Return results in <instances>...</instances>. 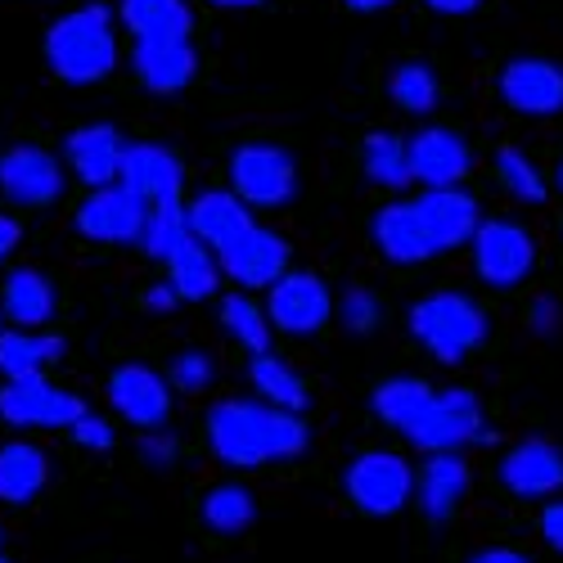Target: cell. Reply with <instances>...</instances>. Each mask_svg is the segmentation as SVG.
I'll use <instances>...</instances> for the list:
<instances>
[{
	"instance_id": "12",
	"label": "cell",
	"mask_w": 563,
	"mask_h": 563,
	"mask_svg": "<svg viewBox=\"0 0 563 563\" xmlns=\"http://www.w3.org/2000/svg\"><path fill=\"white\" fill-rule=\"evenodd\" d=\"M217 262H221V275L234 279L240 289H271L279 275H289V244L275 230L253 225L234 244H225Z\"/></svg>"
},
{
	"instance_id": "42",
	"label": "cell",
	"mask_w": 563,
	"mask_h": 563,
	"mask_svg": "<svg viewBox=\"0 0 563 563\" xmlns=\"http://www.w3.org/2000/svg\"><path fill=\"white\" fill-rule=\"evenodd\" d=\"M541 537H545L550 550L563 554V500H550V505L541 509Z\"/></svg>"
},
{
	"instance_id": "5",
	"label": "cell",
	"mask_w": 563,
	"mask_h": 563,
	"mask_svg": "<svg viewBox=\"0 0 563 563\" xmlns=\"http://www.w3.org/2000/svg\"><path fill=\"white\" fill-rule=\"evenodd\" d=\"M496 433L487 429L483 419V406L468 388H446V393H433L424 419L406 433L410 446L429 451V455H446V451H460L468 442H492Z\"/></svg>"
},
{
	"instance_id": "48",
	"label": "cell",
	"mask_w": 563,
	"mask_h": 563,
	"mask_svg": "<svg viewBox=\"0 0 563 563\" xmlns=\"http://www.w3.org/2000/svg\"><path fill=\"white\" fill-rule=\"evenodd\" d=\"M212 5H221V10H253V5H262V0H212Z\"/></svg>"
},
{
	"instance_id": "3",
	"label": "cell",
	"mask_w": 563,
	"mask_h": 563,
	"mask_svg": "<svg viewBox=\"0 0 563 563\" xmlns=\"http://www.w3.org/2000/svg\"><path fill=\"white\" fill-rule=\"evenodd\" d=\"M406 320H410V334L424 343L438 361H446V365L464 361L468 352H474L487 339V330H492L487 311L474 298H468V294H451V289L419 298Z\"/></svg>"
},
{
	"instance_id": "35",
	"label": "cell",
	"mask_w": 563,
	"mask_h": 563,
	"mask_svg": "<svg viewBox=\"0 0 563 563\" xmlns=\"http://www.w3.org/2000/svg\"><path fill=\"white\" fill-rule=\"evenodd\" d=\"M388 96L406 113H433L438 100H442V86H438V73L429 64L410 59V64H397V73L388 81Z\"/></svg>"
},
{
	"instance_id": "49",
	"label": "cell",
	"mask_w": 563,
	"mask_h": 563,
	"mask_svg": "<svg viewBox=\"0 0 563 563\" xmlns=\"http://www.w3.org/2000/svg\"><path fill=\"white\" fill-rule=\"evenodd\" d=\"M554 180H559V190H563V163H559V172H554Z\"/></svg>"
},
{
	"instance_id": "10",
	"label": "cell",
	"mask_w": 563,
	"mask_h": 563,
	"mask_svg": "<svg viewBox=\"0 0 563 563\" xmlns=\"http://www.w3.org/2000/svg\"><path fill=\"white\" fill-rule=\"evenodd\" d=\"M145 221H150V203L135 199L126 185L90 190V199L77 208V230L96 244H140Z\"/></svg>"
},
{
	"instance_id": "26",
	"label": "cell",
	"mask_w": 563,
	"mask_h": 563,
	"mask_svg": "<svg viewBox=\"0 0 563 563\" xmlns=\"http://www.w3.org/2000/svg\"><path fill=\"white\" fill-rule=\"evenodd\" d=\"M59 356H64L59 334H41V330H5L0 334V374H5V384L41 379L45 365H55Z\"/></svg>"
},
{
	"instance_id": "21",
	"label": "cell",
	"mask_w": 563,
	"mask_h": 563,
	"mask_svg": "<svg viewBox=\"0 0 563 563\" xmlns=\"http://www.w3.org/2000/svg\"><path fill=\"white\" fill-rule=\"evenodd\" d=\"M135 77L145 81L158 96H172V90H185L195 81L199 55L190 41H135V55H131Z\"/></svg>"
},
{
	"instance_id": "23",
	"label": "cell",
	"mask_w": 563,
	"mask_h": 563,
	"mask_svg": "<svg viewBox=\"0 0 563 563\" xmlns=\"http://www.w3.org/2000/svg\"><path fill=\"white\" fill-rule=\"evenodd\" d=\"M419 514L433 523H446L455 505L464 500L468 492V464L460 460V451H446V455H429L424 474H419Z\"/></svg>"
},
{
	"instance_id": "18",
	"label": "cell",
	"mask_w": 563,
	"mask_h": 563,
	"mask_svg": "<svg viewBox=\"0 0 563 563\" xmlns=\"http://www.w3.org/2000/svg\"><path fill=\"white\" fill-rule=\"evenodd\" d=\"M500 483L505 492L523 500H545L563 492V451L545 438H528L519 446H509L500 460Z\"/></svg>"
},
{
	"instance_id": "9",
	"label": "cell",
	"mask_w": 563,
	"mask_h": 563,
	"mask_svg": "<svg viewBox=\"0 0 563 563\" xmlns=\"http://www.w3.org/2000/svg\"><path fill=\"white\" fill-rule=\"evenodd\" d=\"M81 415H86V401L77 393L55 388L45 374L0 388V419L10 429H73Z\"/></svg>"
},
{
	"instance_id": "22",
	"label": "cell",
	"mask_w": 563,
	"mask_h": 563,
	"mask_svg": "<svg viewBox=\"0 0 563 563\" xmlns=\"http://www.w3.org/2000/svg\"><path fill=\"white\" fill-rule=\"evenodd\" d=\"M374 244H379V253L397 266H419V262L438 257L424 225L415 217V203H388V208L374 212Z\"/></svg>"
},
{
	"instance_id": "29",
	"label": "cell",
	"mask_w": 563,
	"mask_h": 563,
	"mask_svg": "<svg viewBox=\"0 0 563 563\" xmlns=\"http://www.w3.org/2000/svg\"><path fill=\"white\" fill-rule=\"evenodd\" d=\"M5 316L14 320V330H41L55 316V285L41 271H14L5 279Z\"/></svg>"
},
{
	"instance_id": "19",
	"label": "cell",
	"mask_w": 563,
	"mask_h": 563,
	"mask_svg": "<svg viewBox=\"0 0 563 563\" xmlns=\"http://www.w3.org/2000/svg\"><path fill=\"white\" fill-rule=\"evenodd\" d=\"M118 185H126V190H131L135 199H145L150 208H154V203H172V199H180L185 167H180V158H176L172 150H163V145H126Z\"/></svg>"
},
{
	"instance_id": "51",
	"label": "cell",
	"mask_w": 563,
	"mask_h": 563,
	"mask_svg": "<svg viewBox=\"0 0 563 563\" xmlns=\"http://www.w3.org/2000/svg\"><path fill=\"white\" fill-rule=\"evenodd\" d=\"M0 334H5V330H0Z\"/></svg>"
},
{
	"instance_id": "16",
	"label": "cell",
	"mask_w": 563,
	"mask_h": 563,
	"mask_svg": "<svg viewBox=\"0 0 563 563\" xmlns=\"http://www.w3.org/2000/svg\"><path fill=\"white\" fill-rule=\"evenodd\" d=\"M0 190H5L10 203H23V208L55 203L64 195V167L41 145H19L0 158Z\"/></svg>"
},
{
	"instance_id": "2",
	"label": "cell",
	"mask_w": 563,
	"mask_h": 563,
	"mask_svg": "<svg viewBox=\"0 0 563 563\" xmlns=\"http://www.w3.org/2000/svg\"><path fill=\"white\" fill-rule=\"evenodd\" d=\"M45 64L68 86H96L118 68V32L104 5H81L45 32Z\"/></svg>"
},
{
	"instance_id": "46",
	"label": "cell",
	"mask_w": 563,
	"mask_h": 563,
	"mask_svg": "<svg viewBox=\"0 0 563 563\" xmlns=\"http://www.w3.org/2000/svg\"><path fill=\"white\" fill-rule=\"evenodd\" d=\"M424 5H429L433 14H451V19H455V14H474L483 0H424Z\"/></svg>"
},
{
	"instance_id": "31",
	"label": "cell",
	"mask_w": 563,
	"mask_h": 563,
	"mask_svg": "<svg viewBox=\"0 0 563 563\" xmlns=\"http://www.w3.org/2000/svg\"><path fill=\"white\" fill-rule=\"evenodd\" d=\"M361 163H365V176L384 190H406L415 185L410 176V145L393 131H369L365 135V150H361Z\"/></svg>"
},
{
	"instance_id": "44",
	"label": "cell",
	"mask_w": 563,
	"mask_h": 563,
	"mask_svg": "<svg viewBox=\"0 0 563 563\" xmlns=\"http://www.w3.org/2000/svg\"><path fill=\"white\" fill-rule=\"evenodd\" d=\"M180 298H176V289L167 285V279H163V285H150V294H145V307L150 311H172Z\"/></svg>"
},
{
	"instance_id": "11",
	"label": "cell",
	"mask_w": 563,
	"mask_h": 563,
	"mask_svg": "<svg viewBox=\"0 0 563 563\" xmlns=\"http://www.w3.org/2000/svg\"><path fill=\"white\" fill-rule=\"evenodd\" d=\"M410 145V176L424 185V190H460V180L474 167L464 135L451 126H424L419 135L406 140Z\"/></svg>"
},
{
	"instance_id": "37",
	"label": "cell",
	"mask_w": 563,
	"mask_h": 563,
	"mask_svg": "<svg viewBox=\"0 0 563 563\" xmlns=\"http://www.w3.org/2000/svg\"><path fill=\"white\" fill-rule=\"evenodd\" d=\"M334 311H339V324L347 334H374V330H379V316H384L379 298H374L369 289H347L334 302Z\"/></svg>"
},
{
	"instance_id": "50",
	"label": "cell",
	"mask_w": 563,
	"mask_h": 563,
	"mask_svg": "<svg viewBox=\"0 0 563 563\" xmlns=\"http://www.w3.org/2000/svg\"><path fill=\"white\" fill-rule=\"evenodd\" d=\"M0 563H10V559H5V554H0Z\"/></svg>"
},
{
	"instance_id": "6",
	"label": "cell",
	"mask_w": 563,
	"mask_h": 563,
	"mask_svg": "<svg viewBox=\"0 0 563 563\" xmlns=\"http://www.w3.org/2000/svg\"><path fill=\"white\" fill-rule=\"evenodd\" d=\"M230 190L249 208H279L298 195V163L279 145H240L230 154Z\"/></svg>"
},
{
	"instance_id": "33",
	"label": "cell",
	"mask_w": 563,
	"mask_h": 563,
	"mask_svg": "<svg viewBox=\"0 0 563 563\" xmlns=\"http://www.w3.org/2000/svg\"><path fill=\"white\" fill-rule=\"evenodd\" d=\"M253 519H257V500H253V492L240 487V483H221V487H212V492L203 496V523H208L212 532H221V537L244 532Z\"/></svg>"
},
{
	"instance_id": "47",
	"label": "cell",
	"mask_w": 563,
	"mask_h": 563,
	"mask_svg": "<svg viewBox=\"0 0 563 563\" xmlns=\"http://www.w3.org/2000/svg\"><path fill=\"white\" fill-rule=\"evenodd\" d=\"M393 0H347V10H356V14H374V10H388Z\"/></svg>"
},
{
	"instance_id": "34",
	"label": "cell",
	"mask_w": 563,
	"mask_h": 563,
	"mask_svg": "<svg viewBox=\"0 0 563 563\" xmlns=\"http://www.w3.org/2000/svg\"><path fill=\"white\" fill-rule=\"evenodd\" d=\"M190 240V217H185V203L172 199V203H154L150 208V221H145V234H140V249H145L154 262H172V253Z\"/></svg>"
},
{
	"instance_id": "45",
	"label": "cell",
	"mask_w": 563,
	"mask_h": 563,
	"mask_svg": "<svg viewBox=\"0 0 563 563\" xmlns=\"http://www.w3.org/2000/svg\"><path fill=\"white\" fill-rule=\"evenodd\" d=\"M468 563H532L528 554H519V550H505V545H492V550H478Z\"/></svg>"
},
{
	"instance_id": "28",
	"label": "cell",
	"mask_w": 563,
	"mask_h": 563,
	"mask_svg": "<svg viewBox=\"0 0 563 563\" xmlns=\"http://www.w3.org/2000/svg\"><path fill=\"white\" fill-rule=\"evenodd\" d=\"M429 401H433V388H429L424 379H410V374H397V379H384L379 388H374V397H369L374 415H379L388 429H397L401 438H406V433L419 424V419H424Z\"/></svg>"
},
{
	"instance_id": "7",
	"label": "cell",
	"mask_w": 563,
	"mask_h": 563,
	"mask_svg": "<svg viewBox=\"0 0 563 563\" xmlns=\"http://www.w3.org/2000/svg\"><path fill=\"white\" fill-rule=\"evenodd\" d=\"M266 316H271V330L279 334H294V339H307V334H320L324 324L334 316V294L324 285L320 275L311 271H289L279 275L271 294H266Z\"/></svg>"
},
{
	"instance_id": "17",
	"label": "cell",
	"mask_w": 563,
	"mask_h": 563,
	"mask_svg": "<svg viewBox=\"0 0 563 563\" xmlns=\"http://www.w3.org/2000/svg\"><path fill=\"white\" fill-rule=\"evenodd\" d=\"M122 154H126V140L109 122H86V126L68 131V140H64V158H68L73 176L86 180L90 190H109V185H118Z\"/></svg>"
},
{
	"instance_id": "39",
	"label": "cell",
	"mask_w": 563,
	"mask_h": 563,
	"mask_svg": "<svg viewBox=\"0 0 563 563\" xmlns=\"http://www.w3.org/2000/svg\"><path fill=\"white\" fill-rule=\"evenodd\" d=\"M68 433H73V442L86 446V451H109V446H113V424H109V419H100V415H90V410L77 419Z\"/></svg>"
},
{
	"instance_id": "25",
	"label": "cell",
	"mask_w": 563,
	"mask_h": 563,
	"mask_svg": "<svg viewBox=\"0 0 563 563\" xmlns=\"http://www.w3.org/2000/svg\"><path fill=\"white\" fill-rule=\"evenodd\" d=\"M118 14L135 41H190L195 27L185 0H122Z\"/></svg>"
},
{
	"instance_id": "32",
	"label": "cell",
	"mask_w": 563,
	"mask_h": 563,
	"mask_svg": "<svg viewBox=\"0 0 563 563\" xmlns=\"http://www.w3.org/2000/svg\"><path fill=\"white\" fill-rule=\"evenodd\" d=\"M221 324H225V334L240 343V347H249L253 356H266L271 352V316H266V307H257L249 294H225L221 298Z\"/></svg>"
},
{
	"instance_id": "27",
	"label": "cell",
	"mask_w": 563,
	"mask_h": 563,
	"mask_svg": "<svg viewBox=\"0 0 563 563\" xmlns=\"http://www.w3.org/2000/svg\"><path fill=\"white\" fill-rule=\"evenodd\" d=\"M45 478H51V464H45L41 446H32V442H5L0 446V500L5 505L36 500Z\"/></svg>"
},
{
	"instance_id": "4",
	"label": "cell",
	"mask_w": 563,
	"mask_h": 563,
	"mask_svg": "<svg viewBox=\"0 0 563 563\" xmlns=\"http://www.w3.org/2000/svg\"><path fill=\"white\" fill-rule=\"evenodd\" d=\"M347 500L369 514V519H388V514L406 509L415 496V468L397 451H361L347 474H343Z\"/></svg>"
},
{
	"instance_id": "24",
	"label": "cell",
	"mask_w": 563,
	"mask_h": 563,
	"mask_svg": "<svg viewBox=\"0 0 563 563\" xmlns=\"http://www.w3.org/2000/svg\"><path fill=\"white\" fill-rule=\"evenodd\" d=\"M221 262H217V253L208 249V244H199L195 234L185 240L176 253H172V262H167V285L176 289V298L180 302H203V298H217V289H221Z\"/></svg>"
},
{
	"instance_id": "36",
	"label": "cell",
	"mask_w": 563,
	"mask_h": 563,
	"mask_svg": "<svg viewBox=\"0 0 563 563\" xmlns=\"http://www.w3.org/2000/svg\"><path fill=\"white\" fill-rule=\"evenodd\" d=\"M496 176H500V185H505V190L519 199V203H545V195H550L541 167H537L523 150H514V145H505V150L496 154Z\"/></svg>"
},
{
	"instance_id": "30",
	"label": "cell",
	"mask_w": 563,
	"mask_h": 563,
	"mask_svg": "<svg viewBox=\"0 0 563 563\" xmlns=\"http://www.w3.org/2000/svg\"><path fill=\"white\" fill-rule=\"evenodd\" d=\"M249 379H253V393H257L266 406L289 410V415H302V406H307V384L298 379V369H294L289 361H279L275 352L253 356Z\"/></svg>"
},
{
	"instance_id": "13",
	"label": "cell",
	"mask_w": 563,
	"mask_h": 563,
	"mask_svg": "<svg viewBox=\"0 0 563 563\" xmlns=\"http://www.w3.org/2000/svg\"><path fill=\"white\" fill-rule=\"evenodd\" d=\"M415 217L424 225L433 253H446V249H464L474 244L478 225L487 221L478 199L468 190H424L415 199Z\"/></svg>"
},
{
	"instance_id": "41",
	"label": "cell",
	"mask_w": 563,
	"mask_h": 563,
	"mask_svg": "<svg viewBox=\"0 0 563 563\" xmlns=\"http://www.w3.org/2000/svg\"><path fill=\"white\" fill-rule=\"evenodd\" d=\"M559 320H563V307H559L554 298H537V302H532V311H528L532 334H541V339H550V334L559 330Z\"/></svg>"
},
{
	"instance_id": "40",
	"label": "cell",
	"mask_w": 563,
	"mask_h": 563,
	"mask_svg": "<svg viewBox=\"0 0 563 563\" xmlns=\"http://www.w3.org/2000/svg\"><path fill=\"white\" fill-rule=\"evenodd\" d=\"M176 455H180V446H176V438H172L167 429H150L145 438H140V460L154 464V468L176 464Z\"/></svg>"
},
{
	"instance_id": "20",
	"label": "cell",
	"mask_w": 563,
	"mask_h": 563,
	"mask_svg": "<svg viewBox=\"0 0 563 563\" xmlns=\"http://www.w3.org/2000/svg\"><path fill=\"white\" fill-rule=\"evenodd\" d=\"M185 217H190V234L199 244H208L212 253H221L225 244H234L240 234H249L257 225L249 203L234 190H203L195 203H185Z\"/></svg>"
},
{
	"instance_id": "14",
	"label": "cell",
	"mask_w": 563,
	"mask_h": 563,
	"mask_svg": "<svg viewBox=\"0 0 563 563\" xmlns=\"http://www.w3.org/2000/svg\"><path fill=\"white\" fill-rule=\"evenodd\" d=\"M109 401L113 410L135 429H163L172 415V384L150 365H118L109 379Z\"/></svg>"
},
{
	"instance_id": "15",
	"label": "cell",
	"mask_w": 563,
	"mask_h": 563,
	"mask_svg": "<svg viewBox=\"0 0 563 563\" xmlns=\"http://www.w3.org/2000/svg\"><path fill=\"white\" fill-rule=\"evenodd\" d=\"M500 96L514 113L528 118H554L563 113V68L554 59H509L500 73Z\"/></svg>"
},
{
	"instance_id": "43",
	"label": "cell",
	"mask_w": 563,
	"mask_h": 563,
	"mask_svg": "<svg viewBox=\"0 0 563 563\" xmlns=\"http://www.w3.org/2000/svg\"><path fill=\"white\" fill-rule=\"evenodd\" d=\"M19 240H23V225L14 217H0V262L19 249Z\"/></svg>"
},
{
	"instance_id": "8",
	"label": "cell",
	"mask_w": 563,
	"mask_h": 563,
	"mask_svg": "<svg viewBox=\"0 0 563 563\" xmlns=\"http://www.w3.org/2000/svg\"><path fill=\"white\" fill-rule=\"evenodd\" d=\"M474 271L483 285L492 289H514L523 285L528 271L537 266V244L523 225L514 221H483L478 234H474Z\"/></svg>"
},
{
	"instance_id": "1",
	"label": "cell",
	"mask_w": 563,
	"mask_h": 563,
	"mask_svg": "<svg viewBox=\"0 0 563 563\" xmlns=\"http://www.w3.org/2000/svg\"><path fill=\"white\" fill-rule=\"evenodd\" d=\"M311 442V429L302 415L275 410L266 401H217L208 410V446L230 468H262L271 460H294Z\"/></svg>"
},
{
	"instance_id": "38",
	"label": "cell",
	"mask_w": 563,
	"mask_h": 563,
	"mask_svg": "<svg viewBox=\"0 0 563 563\" xmlns=\"http://www.w3.org/2000/svg\"><path fill=\"white\" fill-rule=\"evenodd\" d=\"M167 384H172L176 393H203V388L212 384V356H203V352H180V356L172 361V369H167Z\"/></svg>"
}]
</instances>
